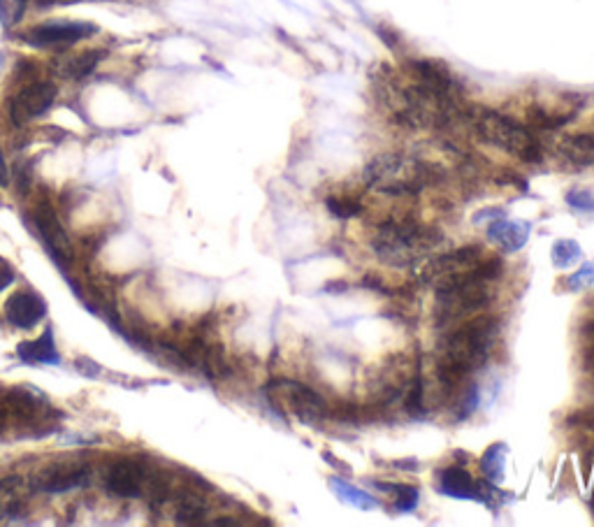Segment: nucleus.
Here are the masks:
<instances>
[{
	"label": "nucleus",
	"instance_id": "1",
	"mask_svg": "<svg viewBox=\"0 0 594 527\" xmlns=\"http://www.w3.org/2000/svg\"><path fill=\"white\" fill-rule=\"evenodd\" d=\"M499 337V323L488 314H476L469 319L448 326L441 332L434 360V379L444 393H455L481 372L495 351Z\"/></svg>",
	"mask_w": 594,
	"mask_h": 527
},
{
	"label": "nucleus",
	"instance_id": "2",
	"mask_svg": "<svg viewBox=\"0 0 594 527\" xmlns=\"http://www.w3.org/2000/svg\"><path fill=\"white\" fill-rule=\"evenodd\" d=\"M444 242L441 230L414 219H388L379 223L369 242L374 256L388 267H409L423 261Z\"/></svg>",
	"mask_w": 594,
	"mask_h": 527
},
{
	"label": "nucleus",
	"instance_id": "3",
	"mask_svg": "<svg viewBox=\"0 0 594 527\" xmlns=\"http://www.w3.org/2000/svg\"><path fill=\"white\" fill-rule=\"evenodd\" d=\"M439 165L407 154H381L367 165L365 179L369 189L393 198H416L441 179Z\"/></svg>",
	"mask_w": 594,
	"mask_h": 527
},
{
	"label": "nucleus",
	"instance_id": "4",
	"mask_svg": "<svg viewBox=\"0 0 594 527\" xmlns=\"http://www.w3.org/2000/svg\"><path fill=\"white\" fill-rule=\"evenodd\" d=\"M502 272V256L490 254V251L478 247V244H469V247H460L451 251V254H441L437 258H432L430 265L425 267L423 279L434 291H439V288L465 284V281L474 279L499 281Z\"/></svg>",
	"mask_w": 594,
	"mask_h": 527
},
{
	"label": "nucleus",
	"instance_id": "5",
	"mask_svg": "<svg viewBox=\"0 0 594 527\" xmlns=\"http://www.w3.org/2000/svg\"><path fill=\"white\" fill-rule=\"evenodd\" d=\"M476 135L485 144L495 147L504 154L516 156L525 163H536L541 158V144L530 128L518 124L516 119L506 117L495 110H476L469 114Z\"/></svg>",
	"mask_w": 594,
	"mask_h": 527
},
{
	"label": "nucleus",
	"instance_id": "6",
	"mask_svg": "<svg viewBox=\"0 0 594 527\" xmlns=\"http://www.w3.org/2000/svg\"><path fill=\"white\" fill-rule=\"evenodd\" d=\"M495 284L492 279H474L465 284H455L448 288H439L437 305H434V319L439 328H448L453 323H460L474 316L476 312H483L495 298Z\"/></svg>",
	"mask_w": 594,
	"mask_h": 527
},
{
	"label": "nucleus",
	"instance_id": "7",
	"mask_svg": "<svg viewBox=\"0 0 594 527\" xmlns=\"http://www.w3.org/2000/svg\"><path fill=\"white\" fill-rule=\"evenodd\" d=\"M265 395L274 402V407L284 409L286 414H293L307 425H316L330 416L328 400L302 381L272 379L265 386Z\"/></svg>",
	"mask_w": 594,
	"mask_h": 527
},
{
	"label": "nucleus",
	"instance_id": "8",
	"mask_svg": "<svg viewBox=\"0 0 594 527\" xmlns=\"http://www.w3.org/2000/svg\"><path fill=\"white\" fill-rule=\"evenodd\" d=\"M0 411L7 421V430L28 428L33 435H38V425L47 423L54 416L47 397L31 386H14L12 391H7Z\"/></svg>",
	"mask_w": 594,
	"mask_h": 527
},
{
	"label": "nucleus",
	"instance_id": "9",
	"mask_svg": "<svg viewBox=\"0 0 594 527\" xmlns=\"http://www.w3.org/2000/svg\"><path fill=\"white\" fill-rule=\"evenodd\" d=\"M98 33L96 24H89V21H47V24H40L31 28L24 35V42L35 47V49H65L77 45L91 35Z\"/></svg>",
	"mask_w": 594,
	"mask_h": 527
},
{
	"label": "nucleus",
	"instance_id": "10",
	"mask_svg": "<svg viewBox=\"0 0 594 527\" xmlns=\"http://www.w3.org/2000/svg\"><path fill=\"white\" fill-rule=\"evenodd\" d=\"M56 86L52 82H33L17 91L10 100V119L12 124L21 128L31 121L40 119L42 114L49 112V107L56 100Z\"/></svg>",
	"mask_w": 594,
	"mask_h": 527
},
{
	"label": "nucleus",
	"instance_id": "11",
	"mask_svg": "<svg viewBox=\"0 0 594 527\" xmlns=\"http://www.w3.org/2000/svg\"><path fill=\"white\" fill-rule=\"evenodd\" d=\"M86 481H89V467L82 462H52L35 474L33 488L40 493L59 495L86 486Z\"/></svg>",
	"mask_w": 594,
	"mask_h": 527
},
{
	"label": "nucleus",
	"instance_id": "12",
	"mask_svg": "<svg viewBox=\"0 0 594 527\" xmlns=\"http://www.w3.org/2000/svg\"><path fill=\"white\" fill-rule=\"evenodd\" d=\"M149 476L147 469H144L137 460L121 458L114 462V465L107 469L105 486L112 495L123 497V500H135L140 497L144 490H147Z\"/></svg>",
	"mask_w": 594,
	"mask_h": 527
},
{
	"label": "nucleus",
	"instance_id": "13",
	"mask_svg": "<svg viewBox=\"0 0 594 527\" xmlns=\"http://www.w3.org/2000/svg\"><path fill=\"white\" fill-rule=\"evenodd\" d=\"M35 226H38L42 242L47 244V249L52 251L56 261L65 265L75 258V249H72L70 237L63 230L59 216H56L52 205L38 207V212H35Z\"/></svg>",
	"mask_w": 594,
	"mask_h": 527
},
{
	"label": "nucleus",
	"instance_id": "14",
	"mask_svg": "<svg viewBox=\"0 0 594 527\" xmlns=\"http://www.w3.org/2000/svg\"><path fill=\"white\" fill-rule=\"evenodd\" d=\"M47 316V302L33 291H17L5 300V319L19 330H33Z\"/></svg>",
	"mask_w": 594,
	"mask_h": 527
},
{
	"label": "nucleus",
	"instance_id": "15",
	"mask_svg": "<svg viewBox=\"0 0 594 527\" xmlns=\"http://www.w3.org/2000/svg\"><path fill=\"white\" fill-rule=\"evenodd\" d=\"M437 488L441 495L458 497V500H481L483 486L474 481V476L462 467H446L437 474Z\"/></svg>",
	"mask_w": 594,
	"mask_h": 527
},
{
	"label": "nucleus",
	"instance_id": "16",
	"mask_svg": "<svg viewBox=\"0 0 594 527\" xmlns=\"http://www.w3.org/2000/svg\"><path fill=\"white\" fill-rule=\"evenodd\" d=\"M17 356L26 365H61V353L56 349L54 328H47L33 342H21L17 346Z\"/></svg>",
	"mask_w": 594,
	"mask_h": 527
},
{
	"label": "nucleus",
	"instance_id": "17",
	"mask_svg": "<svg viewBox=\"0 0 594 527\" xmlns=\"http://www.w3.org/2000/svg\"><path fill=\"white\" fill-rule=\"evenodd\" d=\"M103 59V49H86V52L77 54H63L54 61V72L65 79H84L98 68V63Z\"/></svg>",
	"mask_w": 594,
	"mask_h": 527
},
{
	"label": "nucleus",
	"instance_id": "18",
	"mask_svg": "<svg viewBox=\"0 0 594 527\" xmlns=\"http://www.w3.org/2000/svg\"><path fill=\"white\" fill-rule=\"evenodd\" d=\"M28 502V486L24 476H5L0 481V521H12L24 514Z\"/></svg>",
	"mask_w": 594,
	"mask_h": 527
},
{
	"label": "nucleus",
	"instance_id": "19",
	"mask_svg": "<svg viewBox=\"0 0 594 527\" xmlns=\"http://www.w3.org/2000/svg\"><path fill=\"white\" fill-rule=\"evenodd\" d=\"M488 237L492 244H497V247L504 251V254H513V251L525 247L527 237H530V226L511 219H497L488 228Z\"/></svg>",
	"mask_w": 594,
	"mask_h": 527
},
{
	"label": "nucleus",
	"instance_id": "20",
	"mask_svg": "<svg viewBox=\"0 0 594 527\" xmlns=\"http://www.w3.org/2000/svg\"><path fill=\"white\" fill-rule=\"evenodd\" d=\"M560 156L576 168H594V135H567L560 142Z\"/></svg>",
	"mask_w": 594,
	"mask_h": 527
},
{
	"label": "nucleus",
	"instance_id": "21",
	"mask_svg": "<svg viewBox=\"0 0 594 527\" xmlns=\"http://www.w3.org/2000/svg\"><path fill=\"white\" fill-rule=\"evenodd\" d=\"M207 514V502L200 493H193V490H186L177 497L175 507V521L179 525H198L205 521Z\"/></svg>",
	"mask_w": 594,
	"mask_h": 527
},
{
	"label": "nucleus",
	"instance_id": "22",
	"mask_svg": "<svg viewBox=\"0 0 594 527\" xmlns=\"http://www.w3.org/2000/svg\"><path fill=\"white\" fill-rule=\"evenodd\" d=\"M481 469L490 481H499L506 469V444H495L481 458Z\"/></svg>",
	"mask_w": 594,
	"mask_h": 527
},
{
	"label": "nucleus",
	"instance_id": "23",
	"mask_svg": "<svg viewBox=\"0 0 594 527\" xmlns=\"http://www.w3.org/2000/svg\"><path fill=\"white\" fill-rule=\"evenodd\" d=\"M332 490H335V493L342 497L344 502H349L358 509H374L376 507V502L372 500V497H369L367 493H362V490H358V488L349 486V483H344L342 479H332Z\"/></svg>",
	"mask_w": 594,
	"mask_h": 527
},
{
	"label": "nucleus",
	"instance_id": "24",
	"mask_svg": "<svg viewBox=\"0 0 594 527\" xmlns=\"http://www.w3.org/2000/svg\"><path fill=\"white\" fill-rule=\"evenodd\" d=\"M583 251L574 240H560L553 247V265L560 267V270H567L574 263L581 261Z\"/></svg>",
	"mask_w": 594,
	"mask_h": 527
},
{
	"label": "nucleus",
	"instance_id": "25",
	"mask_svg": "<svg viewBox=\"0 0 594 527\" xmlns=\"http://www.w3.org/2000/svg\"><path fill=\"white\" fill-rule=\"evenodd\" d=\"M376 488L388 490V493L397 495V511H414L418 507L420 493L414 486H393V483H376Z\"/></svg>",
	"mask_w": 594,
	"mask_h": 527
},
{
	"label": "nucleus",
	"instance_id": "26",
	"mask_svg": "<svg viewBox=\"0 0 594 527\" xmlns=\"http://www.w3.org/2000/svg\"><path fill=\"white\" fill-rule=\"evenodd\" d=\"M28 0H0V26L14 28L24 17Z\"/></svg>",
	"mask_w": 594,
	"mask_h": 527
},
{
	"label": "nucleus",
	"instance_id": "27",
	"mask_svg": "<svg viewBox=\"0 0 594 527\" xmlns=\"http://www.w3.org/2000/svg\"><path fill=\"white\" fill-rule=\"evenodd\" d=\"M569 291H585V288L594 286V263H585L581 270L564 281Z\"/></svg>",
	"mask_w": 594,
	"mask_h": 527
},
{
	"label": "nucleus",
	"instance_id": "28",
	"mask_svg": "<svg viewBox=\"0 0 594 527\" xmlns=\"http://www.w3.org/2000/svg\"><path fill=\"white\" fill-rule=\"evenodd\" d=\"M325 207L330 209L337 219H351V216L360 214V205L353 200H342V198H328L325 200Z\"/></svg>",
	"mask_w": 594,
	"mask_h": 527
},
{
	"label": "nucleus",
	"instance_id": "29",
	"mask_svg": "<svg viewBox=\"0 0 594 527\" xmlns=\"http://www.w3.org/2000/svg\"><path fill=\"white\" fill-rule=\"evenodd\" d=\"M567 202L574 209H581L585 214H594V196L590 191H569Z\"/></svg>",
	"mask_w": 594,
	"mask_h": 527
},
{
	"label": "nucleus",
	"instance_id": "30",
	"mask_svg": "<svg viewBox=\"0 0 594 527\" xmlns=\"http://www.w3.org/2000/svg\"><path fill=\"white\" fill-rule=\"evenodd\" d=\"M14 281V270L12 265L5 261V258H0V291H5L7 286H12Z\"/></svg>",
	"mask_w": 594,
	"mask_h": 527
},
{
	"label": "nucleus",
	"instance_id": "31",
	"mask_svg": "<svg viewBox=\"0 0 594 527\" xmlns=\"http://www.w3.org/2000/svg\"><path fill=\"white\" fill-rule=\"evenodd\" d=\"M7 179H10V172H7V165H5L3 149H0V186H5V184H7Z\"/></svg>",
	"mask_w": 594,
	"mask_h": 527
}]
</instances>
